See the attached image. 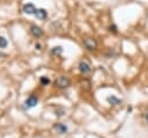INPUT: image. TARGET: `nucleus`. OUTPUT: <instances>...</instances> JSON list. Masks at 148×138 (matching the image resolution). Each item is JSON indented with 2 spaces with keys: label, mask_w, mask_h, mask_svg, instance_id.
I'll return each instance as SVG.
<instances>
[{
  "label": "nucleus",
  "mask_w": 148,
  "mask_h": 138,
  "mask_svg": "<svg viewBox=\"0 0 148 138\" xmlns=\"http://www.w3.org/2000/svg\"><path fill=\"white\" fill-rule=\"evenodd\" d=\"M56 85H57V87H59V88H67V87L71 86V80H69L67 77L61 75V77L57 78Z\"/></svg>",
  "instance_id": "nucleus-1"
},
{
  "label": "nucleus",
  "mask_w": 148,
  "mask_h": 138,
  "mask_svg": "<svg viewBox=\"0 0 148 138\" xmlns=\"http://www.w3.org/2000/svg\"><path fill=\"white\" fill-rule=\"evenodd\" d=\"M79 70H80L81 73L87 74V73H89V72L91 71V66H90V64H89L88 60L83 59V60H81L80 64H79Z\"/></svg>",
  "instance_id": "nucleus-2"
},
{
  "label": "nucleus",
  "mask_w": 148,
  "mask_h": 138,
  "mask_svg": "<svg viewBox=\"0 0 148 138\" xmlns=\"http://www.w3.org/2000/svg\"><path fill=\"white\" fill-rule=\"evenodd\" d=\"M83 45H84V48L88 49V50H95V49L97 48V42H96V39L89 37V38H86V39L83 41Z\"/></svg>",
  "instance_id": "nucleus-3"
},
{
  "label": "nucleus",
  "mask_w": 148,
  "mask_h": 138,
  "mask_svg": "<svg viewBox=\"0 0 148 138\" xmlns=\"http://www.w3.org/2000/svg\"><path fill=\"white\" fill-rule=\"evenodd\" d=\"M30 34L34 36V37H36V38H39V37H42L43 36V30H42V28H39L38 26H31L30 27Z\"/></svg>",
  "instance_id": "nucleus-4"
},
{
  "label": "nucleus",
  "mask_w": 148,
  "mask_h": 138,
  "mask_svg": "<svg viewBox=\"0 0 148 138\" xmlns=\"http://www.w3.org/2000/svg\"><path fill=\"white\" fill-rule=\"evenodd\" d=\"M38 103V99L36 97V96H29L27 100H25V102H24V104H25V107L27 108H32V107H35L36 104Z\"/></svg>",
  "instance_id": "nucleus-5"
},
{
  "label": "nucleus",
  "mask_w": 148,
  "mask_h": 138,
  "mask_svg": "<svg viewBox=\"0 0 148 138\" xmlns=\"http://www.w3.org/2000/svg\"><path fill=\"white\" fill-rule=\"evenodd\" d=\"M35 16H36L37 19H39V20H45V19L47 17V12H46L45 9H43V8L36 9V12H35Z\"/></svg>",
  "instance_id": "nucleus-6"
},
{
  "label": "nucleus",
  "mask_w": 148,
  "mask_h": 138,
  "mask_svg": "<svg viewBox=\"0 0 148 138\" xmlns=\"http://www.w3.org/2000/svg\"><path fill=\"white\" fill-rule=\"evenodd\" d=\"M22 9L25 14H35V12H36V8L32 3H25Z\"/></svg>",
  "instance_id": "nucleus-7"
},
{
  "label": "nucleus",
  "mask_w": 148,
  "mask_h": 138,
  "mask_svg": "<svg viewBox=\"0 0 148 138\" xmlns=\"http://www.w3.org/2000/svg\"><path fill=\"white\" fill-rule=\"evenodd\" d=\"M54 130H57L59 133H65L66 131H67V126L66 125H64V124H61V123H57V124H54Z\"/></svg>",
  "instance_id": "nucleus-8"
},
{
  "label": "nucleus",
  "mask_w": 148,
  "mask_h": 138,
  "mask_svg": "<svg viewBox=\"0 0 148 138\" xmlns=\"http://www.w3.org/2000/svg\"><path fill=\"white\" fill-rule=\"evenodd\" d=\"M106 101L110 103V104H112V106H116V104H119L121 101L119 100V99H117L116 96H113V95H111V96H109L108 99H106Z\"/></svg>",
  "instance_id": "nucleus-9"
},
{
  "label": "nucleus",
  "mask_w": 148,
  "mask_h": 138,
  "mask_svg": "<svg viewBox=\"0 0 148 138\" xmlns=\"http://www.w3.org/2000/svg\"><path fill=\"white\" fill-rule=\"evenodd\" d=\"M61 52H62V48H61V46H54V48L51 50V53H52V55H56V56H59Z\"/></svg>",
  "instance_id": "nucleus-10"
},
{
  "label": "nucleus",
  "mask_w": 148,
  "mask_h": 138,
  "mask_svg": "<svg viewBox=\"0 0 148 138\" xmlns=\"http://www.w3.org/2000/svg\"><path fill=\"white\" fill-rule=\"evenodd\" d=\"M40 83L44 85V86H46V85L50 83V79L47 77H40Z\"/></svg>",
  "instance_id": "nucleus-11"
},
{
  "label": "nucleus",
  "mask_w": 148,
  "mask_h": 138,
  "mask_svg": "<svg viewBox=\"0 0 148 138\" xmlns=\"http://www.w3.org/2000/svg\"><path fill=\"white\" fill-rule=\"evenodd\" d=\"M6 46H7V39L0 36V48H6Z\"/></svg>",
  "instance_id": "nucleus-12"
},
{
  "label": "nucleus",
  "mask_w": 148,
  "mask_h": 138,
  "mask_svg": "<svg viewBox=\"0 0 148 138\" xmlns=\"http://www.w3.org/2000/svg\"><path fill=\"white\" fill-rule=\"evenodd\" d=\"M2 56H5V55H3V53H1V52H0V57H2Z\"/></svg>",
  "instance_id": "nucleus-13"
}]
</instances>
